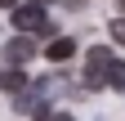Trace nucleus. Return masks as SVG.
Returning <instances> with one entry per match:
<instances>
[{
    "label": "nucleus",
    "mask_w": 125,
    "mask_h": 121,
    "mask_svg": "<svg viewBox=\"0 0 125 121\" xmlns=\"http://www.w3.org/2000/svg\"><path fill=\"white\" fill-rule=\"evenodd\" d=\"M112 40H121V45H125V18H116V23H112Z\"/></svg>",
    "instance_id": "nucleus-7"
},
{
    "label": "nucleus",
    "mask_w": 125,
    "mask_h": 121,
    "mask_svg": "<svg viewBox=\"0 0 125 121\" xmlns=\"http://www.w3.org/2000/svg\"><path fill=\"white\" fill-rule=\"evenodd\" d=\"M116 9H125V0H116Z\"/></svg>",
    "instance_id": "nucleus-10"
},
{
    "label": "nucleus",
    "mask_w": 125,
    "mask_h": 121,
    "mask_svg": "<svg viewBox=\"0 0 125 121\" xmlns=\"http://www.w3.org/2000/svg\"><path fill=\"white\" fill-rule=\"evenodd\" d=\"M13 27L22 36H40V32H49V18L40 5H13Z\"/></svg>",
    "instance_id": "nucleus-2"
},
{
    "label": "nucleus",
    "mask_w": 125,
    "mask_h": 121,
    "mask_svg": "<svg viewBox=\"0 0 125 121\" xmlns=\"http://www.w3.org/2000/svg\"><path fill=\"white\" fill-rule=\"evenodd\" d=\"M107 63H112V49L107 45H89L85 49V90H103L107 81Z\"/></svg>",
    "instance_id": "nucleus-1"
},
{
    "label": "nucleus",
    "mask_w": 125,
    "mask_h": 121,
    "mask_svg": "<svg viewBox=\"0 0 125 121\" xmlns=\"http://www.w3.org/2000/svg\"><path fill=\"white\" fill-rule=\"evenodd\" d=\"M107 85H112V90H125V63H116V58H112V63H107V76H103Z\"/></svg>",
    "instance_id": "nucleus-6"
},
{
    "label": "nucleus",
    "mask_w": 125,
    "mask_h": 121,
    "mask_svg": "<svg viewBox=\"0 0 125 121\" xmlns=\"http://www.w3.org/2000/svg\"><path fill=\"white\" fill-rule=\"evenodd\" d=\"M13 5H22V0H0V9H13Z\"/></svg>",
    "instance_id": "nucleus-9"
},
{
    "label": "nucleus",
    "mask_w": 125,
    "mask_h": 121,
    "mask_svg": "<svg viewBox=\"0 0 125 121\" xmlns=\"http://www.w3.org/2000/svg\"><path fill=\"white\" fill-rule=\"evenodd\" d=\"M72 54H76V40H72V36H58V40L49 45V63H67Z\"/></svg>",
    "instance_id": "nucleus-4"
},
{
    "label": "nucleus",
    "mask_w": 125,
    "mask_h": 121,
    "mask_svg": "<svg viewBox=\"0 0 125 121\" xmlns=\"http://www.w3.org/2000/svg\"><path fill=\"white\" fill-rule=\"evenodd\" d=\"M49 121H72V112H49Z\"/></svg>",
    "instance_id": "nucleus-8"
},
{
    "label": "nucleus",
    "mask_w": 125,
    "mask_h": 121,
    "mask_svg": "<svg viewBox=\"0 0 125 121\" xmlns=\"http://www.w3.org/2000/svg\"><path fill=\"white\" fill-rule=\"evenodd\" d=\"M31 54H36V40H31V36H22V32L5 45V63H9V67H22Z\"/></svg>",
    "instance_id": "nucleus-3"
},
{
    "label": "nucleus",
    "mask_w": 125,
    "mask_h": 121,
    "mask_svg": "<svg viewBox=\"0 0 125 121\" xmlns=\"http://www.w3.org/2000/svg\"><path fill=\"white\" fill-rule=\"evenodd\" d=\"M22 85H27L22 67H5V72H0V90H9V94H13V90H22Z\"/></svg>",
    "instance_id": "nucleus-5"
}]
</instances>
